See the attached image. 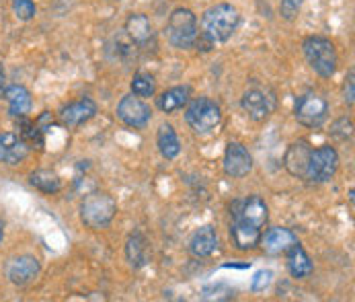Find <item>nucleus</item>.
Instances as JSON below:
<instances>
[{
    "mask_svg": "<svg viewBox=\"0 0 355 302\" xmlns=\"http://www.w3.org/2000/svg\"><path fill=\"white\" fill-rule=\"evenodd\" d=\"M241 21L239 10L232 4H216L207 8L202 17V37L209 44H220L232 37Z\"/></svg>",
    "mask_w": 355,
    "mask_h": 302,
    "instance_id": "nucleus-1",
    "label": "nucleus"
},
{
    "mask_svg": "<svg viewBox=\"0 0 355 302\" xmlns=\"http://www.w3.org/2000/svg\"><path fill=\"white\" fill-rule=\"evenodd\" d=\"M166 37L173 48L189 50L198 40V19L189 8H175L166 23Z\"/></svg>",
    "mask_w": 355,
    "mask_h": 302,
    "instance_id": "nucleus-2",
    "label": "nucleus"
},
{
    "mask_svg": "<svg viewBox=\"0 0 355 302\" xmlns=\"http://www.w3.org/2000/svg\"><path fill=\"white\" fill-rule=\"evenodd\" d=\"M117 214V203L109 194H89L83 205H80V218L83 222L93 228V230H103L111 224V220Z\"/></svg>",
    "mask_w": 355,
    "mask_h": 302,
    "instance_id": "nucleus-3",
    "label": "nucleus"
},
{
    "mask_svg": "<svg viewBox=\"0 0 355 302\" xmlns=\"http://www.w3.org/2000/svg\"><path fill=\"white\" fill-rule=\"evenodd\" d=\"M302 48H304V56L306 60H308V64H310V68L318 76L329 78V76L335 74L337 60L339 58H337V50H335V46H333L331 40L314 35V37H308L306 40Z\"/></svg>",
    "mask_w": 355,
    "mask_h": 302,
    "instance_id": "nucleus-4",
    "label": "nucleus"
},
{
    "mask_svg": "<svg viewBox=\"0 0 355 302\" xmlns=\"http://www.w3.org/2000/svg\"><path fill=\"white\" fill-rule=\"evenodd\" d=\"M185 119L191 126L193 132L198 134H207L216 130L222 121V109L216 101L209 97H198L187 105Z\"/></svg>",
    "mask_w": 355,
    "mask_h": 302,
    "instance_id": "nucleus-5",
    "label": "nucleus"
},
{
    "mask_svg": "<svg viewBox=\"0 0 355 302\" xmlns=\"http://www.w3.org/2000/svg\"><path fill=\"white\" fill-rule=\"evenodd\" d=\"M339 169V154L333 146H320L316 151H310L308 156V167H306V177L308 181H329Z\"/></svg>",
    "mask_w": 355,
    "mask_h": 302,
    "instance_id": "nucleus-6",
    "label": "nucleus"
},
{
    "mask_svg": "<svg viewBox=\"0 0 355 302\" xmlns=\"http://www.w3.org/2000/svg\"><path fill=\"white\" fill-rule=\"evenodd\" d=\"M329 115V105L318 93H306L296 101V119L306 128H320Z\"/></svg>",
    "mask_w": 355,
    "mask_h": 302,
    "instance_id": "nucleus-7",
    "label": "nucleus"
},
{
    "mask_svg": "<svg viewBox=\"0 0 355 302\" xmlns=\"http://www.w3.org/2000/svg\"><path fill=\"white\" fill-rule=\"evenodd\" d=\"M243 109L249 113V117L254 121H263L267 119L273 109H275V97L269 89L254 85L251 89L245 91L243 95Z\"/></svg>",
    "mask_w": 355,
    "mask_h": 302,
    "instance_id": "nucleus-8",
    "label": "nucleus"
},
{
    "mask_svg": "<svg viewBox=\"0 0 355 302\" xmlns=\"http://www.w3.org/2000/svg\"><path fill=\"white\" fill-rule=\"evenodd\" d=\"M117 117L130 128H144L150 121L153 111L138 95H128L117 105Z\"/></svg>",
    "mask_w": 355,
    "mask_h": 302,
    "instance_id": "nucleus-9",
    "label": "nucleus"
},
{
    "mask_svg": "<svg viewBox=\"0 0 355 302\" xmlns=\"http://www.w3.org/2000/svg\"><path fill=\"white\" fill-rule=\"evenodd\" d=\"M253 169V156L241 142H230L224 152V171L228 177L241 179L249 175Z\"/></svg>",
    "mask_w": 355,
    "mask_h": 302,
    "instance_id": "nucleus-10",
    "label": "nucleus"
},
{
    "mask_svg": "<svg viewBox=\"0 0 355 302\" xmlns=\"http://www.w3.org/2000/svg\"><path fill=\"white\" fill-rule=\"evenodd\" d=\"M40 274V261L31 255H23V257H15L6 263V278L17 284V286H25L31 280H35Z\"/></svg>",
    "mask_w": 355,
    "mask_h": 302,
    "instance_id": "nucleus-11",
    "label": "nucleus"
},
{
    "mask_svg": "<svg viewBox=\"0 0 355 302\" xmlns=\"http://www.w3.org/2000/svg\"><path fill=\"white\" fill-rule=\"evenodd\" d=\"M230 237L232 243L239 251H251L259 245L261 239V228L251 222L243 220L241 216L232 214V224H230Z\"/></svg>",
    "mask_w": 355,
    "mask_h": 302,
    "instance_id": "nucleus-12",
    "label": "nucleus"
},
{
    "mask_svg": "<svg viewBox=\"0 0 355 302\" xmlns=\"http://www.w3.org/2000/svg\"><path fill=\"white\" fill-rule=\"evenodd\" d=\"M232 214L241 216L243 220L251 222V224L259 226V228H263L267 224V218H269L267 203L263 201V198H259V196H251L247 200L236 201L232 205Z\"/></svg>",
    "mask_w": 355,
    "mask_h": 302,
    "instance_id": "nucleus-13",
    "label": "nucleus"
},
{
    "mask_svg": "<svg viewBox=\"0 0 355 302\" xmlns=\"http://www.w3.org/2000/svg\"><path fill=\"white\" fill-rule=\"evenodd\" d=\"M296 235L290 230V228H282V226H273L269 228L261 239V247L263 251L269 253V255H279V253H286L294 243H296Z\"/></svg>",
    "mask_w": 355,
    "mask_h": 302,
    "instance_id": "nucleus-14",
    "label": "nucleus"
},
{
    "mask_svg": "<svg viewBox=\"0 0 355 302\" xmlns=\"http://www.w3.org/2000/svg\"><path fill=\"white\" fill-rule=\"evenodd\" d=\"M95 113H97L95 101L80 99L70 103V105H66V107L60 111V119H62V124L68 126V128H78V126H83L85 121H89Z\"/></svg>",
    "mask_w": 355,
    "mask_h": 302,
    "instance_id": "nucleus-15",
    "label": "nucleus"
},
{
    "mask_svg": "<svg viewBox=\"0 0 355 302\" xmlns=\"http://www.w3.org/2000/svg\"><path fill=\"white\" fill-rule=\"evenodd\" d=\"M29 154V144L12 134V132H4L0 134V162L6 165H19L21 160H25Z\"/></svg>",
    "mask_w": 355,
    "mask_h": 302,
    "instance_id": "nucleus-16",
    "label": "nucleus"
},
{
    "mask_svg": "<svg viewBox=\"0 0 355 302\" xmlns=\"http://www.w3.org/2000/svg\"><path fill=\"white\" fill-rule=\"evenodd\" d=\"M216 249H218V235H216V228L209 224L198 228L189 239V251L193 257L205 259V257L214 255Z\"/></svg>",
    "mask_w": 355,
    "mask_h": 302,
    "instance_id": "nucleus-17",
    "label": "nucleus"
},
{
    "mask_svg": "<svg viewBox=\"0 0 355 302\" xmlns=\"http://www.w3.org/2000/svg\"><path fill=\"white\" fill-rule=\"evenodd\" d=\"M310 144L306 142V140H298V142H294L288 152H286V158H284V162H286V169L294 175V177H300V179H304L306 177V167H308V156H310Z\"/></svg>",
    "mask_w": 355,
    "mask_h": 302,
    "instance_id": "nucleus-18",
    "label": "nucleus"
},
{
    "mask_svg": "<svg viewBox=\"0 0 355 302\" xmlns=\"http://www.w3.org/2000/svg\"><path fill=\"white\" fill-rule=\"evenodd\" d=\"M125 31L130 35V40L138 46H144L153 40V25H150V19L146 15H132L128 21H125Z\"/></svg>",
    "mask_w": 355,
    "mask_h": 302,
    "instance_id": "nucleus-19",
    "label": "nucleus"
},
{
    "mask_svg": "<svg viewBox=\"0 0 355 302\" xmlns=\"http://www.w3.org/2000/svg\"><path fill=\"white\" fill-rule=\"evenodd\" d=\"M4 97L8 101V113L12 117H25L31 109V95L25 87L12 85L4 91Z\"/></svg>",
    "mask_w": 355,
    "mask_h": 302,
    "instance_id": "nucleus-20",
    "label": "nucleus"
},
{
    "mask_svg": "<svg viewBox=\"0 0 355 302\" xmlns=\"http://www.w3.org/2000/svg\"><path fill=\"white\" fill-rule=\"evenodd\" d=\"M189 97H191V89L185 85V87H173L168 91H164L158 99H156V105L160 111L164 113H173L181 107H185L189 103Z\"/></svg>",
    "mask_w": 355,
    "mask_h": 302,
    "instance_id": "nucleus-21",
    "label": "nucleus"
},
{
    "mask_svg": "<svg viewBox=\"0 0 355 302\" xmlns=\"http://www.w3.org/2000/svg\"><path fill=\"white\" fill-rule=\"evenodd\" d=\"M288 269L294 278H306L312 274V261L308 257V253L304 251V247L296 241L290 249H288Z\"/></svg>",
    "mask_w": 355,
    "mask_h": 302,
    "instance_id": "nucleus-22",
    "label": "nucleus"
},
{
    "mask_svg": "<svg viewBox=\"0 0 355 302\" xmlns=\"http://www.w3.org/2000/svg\"><path fill=\"white\" fill-rule=\"evenodd\" d=\"M156 144H158V151L164 158H175L179 152H181V144H179V138L173 130V126L168 124H162L158 128V134H156Z\"/></svg>",
    "mask_w": 355,
    "mask_h": 302,
    "instance_id": "nucleus-23",
    "label": "nucleus"
},
{
    "mask_svg": "<svg viewBox=\"0 0 355 302\" xmlns=\"http://www.w3.org/2000/svg\"><path fill=\"white\" fill-rule=\"evenodd\" d=\"M125 255H128V261L136 267L144 265L148 261V243L142 235H132L128 245H125Z\"/></svg>",
    "mask_w": 355,
    "mask_h": 302,
    "instance_id": "nucleus-24",
    "label": "nucleus"
},
{
    "mask_svg": "<svg viewBox=\"0 0 355 302\" xmlns=\"http://www.w3.org/2000/svg\"><path fill=\"white\" fill-rule=\"evenodd\" d=\"M29 181H31V185H33V187H37V190H40V192H44V194H55V192H60V187H62V185H60L58 175H55V173H51V171H46V169L31 173Z\"/></svg>",
    "mask_w": 355,
    "mask_h": 302,
    "instance_id": "nucleus-25",
    "label": "nucleus"
},
{
    "mask_svg": "<svg viewBox=\"0 0 355 302\" xmlns=\"http://www.w3.org/2000/svg\"><path fill=\"white\" fill-rule=\"evenodd\" d=\"M154 91H156V83L150 74L146 72H138L134 74L132 78V93L138 95V97H153Z\"/></svg>",
    "mask_w": 355,
    "mask_h": 302,
    "instance_id": "nucleus-26",
    "label": "nucleus"
},
{
    "mask_svg": "<svg viewBox=\"0 0 355 302\" xmlns=\"http://www.w3.org/2000/svg\"><path fill=\"white\" fill-rule=\"evenodd\" d=\"M12 10L21 21H29L35 17V4L33 0H12Z\"/></svg>",
    "mask_w": 355,
    "mask_h": 302,
    "instance_id": "nucleus-27",
    "label": "nucleus"
},
{
    "mask_svg": "<svg viewBox=\"0 0 355 302\" xmlns=\"http://www.w3.org/2000/svg\"><path fill=\"white\" fill-rule=\"evenodd\" d=\"M302 8V0H282L279 4V15L286 19V21H294L298 17Z\"/></svg>",
    "mask_w": 355,
    "mask_h": 302,
    "instance_id": "nucleus-28",
    "label": "nucleus"
},
{
    "mask_svg": "<svg viewBox=\"0 0 355 302\" xmlns=\"http://www.w3.org/2000/svg\"><path fill=\"white\" fill-rule=\"evenodd\" d=\"M271 278H273V274L269 271V269H263V271H257V276H254L253 280V290L254 292H263L269 284H271Z\"/></svg>",
    "mask_w": 355,
    "mask_h": 302,
    "instance_id": "nucleus-29",
    "label": "nucleus"
},
{
    "mask_svg": "<svg viewBox=\"0 0 355 302\" xmlns=\"http://www.w3.org/2000/svg\"><path fill=\"white\" fill-rule=\"evenodd\" d=\"M343 97H345V103L354 105V99H355L354 70H349V74H347V78H345V89H343Z\"/></svg>",
    "mask_w": 355,
    "mask_h": 302,
    "instance_id": "nucleus-30",
    "label": "nucleus"
},
{
    "mask_svg": "<svg viewBox=\"0 0 355 302\" xmlns=\"http://www.w3.org/2000/svg\"><path fill=\"white\" fill-rule=\"evenodd\" d=\"M4 81H6V74H4V68H2V64H0V97H4V91H6Z\"/></svg>",
    "mask_w": 355,
    "mask_h": 302,
    "instance_id": "nucleus-31",
    "label": "nucleus"
},
{
    "mask_svg": "<svg viewBox=\"0 0 355 302\" xmlns=\"http://www.w3.org/2000/svg\"><path fill=\"white\" fill-rule=\"evenodd\" d=\"M2 239H4V224L0 222V243H2Z\"/></svg>",
    "mask_w": 355,
    "mask_h": 302,
    "instance_id": "nucleus-32",
    "label": "nucleus"
}]
</instances>
